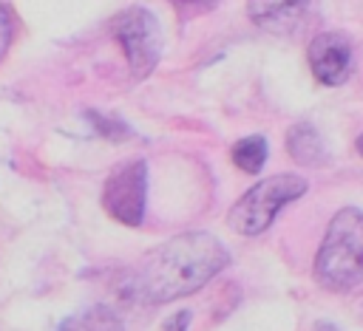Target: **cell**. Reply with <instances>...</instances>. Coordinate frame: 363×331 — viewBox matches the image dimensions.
Segmentation results:
<instances>
[{
  "label": "cell",
  "mask_w": 363,
  "mask_h": 331,
  "mask_svg": "<svg viewBox=\"0 0 363 331\" xmlns=\"http://www.w3.org/2000/svg\"><path fill=\"white\" fill-rule=\"evenodd\" d=\"M227 263L230 255L218 238L210 232H184L150 249L136 263L128 274V291L133 300L147 306L170 303L199 291Z\"/></svg>",
  "instance_id": "1"
},
{
  "label": "cell",
  "mask_w": 363,
  "mask_h": 331,
  "mask_svg": "<svg viewBox=\"0 0 363 331\" xmlns=\"http://www.w3.org/2000/svg\"><path fill=\"white\" fill-rule=\"evenodd\" d=\"M315 277L329 291H352L363 283V209L335 212L315 257Z\"/></svg>",
  "instance_id": "2"
},
{
  "label": "cell",
  "mask_w": 363,
  "mask_h": 331,
  "mask_svg": "<svg viewBox=\"0 0 363 331\" xmlns=\"http://www.w3.org/2000/svg\"><path fill=\"white\" fill-rule=\"evenodd\" d=\"M306 192V178L292 175V173H278L269 175L258 184H252L227 212V223L238 235H261L275 215L289 204L298 201Z\"/></svg>",
  "instance_id": "3"
},
{
  "label": "cell",
  "mask_w": 363,
  "mask_h": 331,
  "mask_svg": "<svg viewBox=\"0 0 363 331\" xmlns=\"http://www.w3.org/2000/svg\"><path fill=\"white\" fill-rule=\"evenodd\" d=\"M111 34L122 45L128 68L136 79H145L162 57V31L145 6H130L111 20Z\"/></svg>",
  "instance_id": "4"
},
{
  "label": "cell",
  "mask_w": 363,
  "mask_h": 331,
  "mask_svg": "<svg viewBox=\"0 0 363 331\" xmlns=\"http://www.w3.org/2000/svg\"><path fill=\"white\" fill-rule=\"evenodd\" d=\"M145 204H147V164L142 158H130L108 175L102 187V207L113 221L125 226H139L145 218Z\"/></svg>",
  "instance_id": "5"
},
{
  "label": "cell",
  "mask_w": 363,
  "mask_h": 331,
  "mask_svg": "<svg viewBox=\"0 0 363 331\" xmlns=\"http://www.w3.org/2000/svg\"><path fill=\"white\" fill-rule=\"evenodd\" d=\"M309 68L320 85H340L352 74V42L340 31H323L309 45Z\"/></svg>",
  "instance_id": "6"
},
{
  "label": "cell",
  "mask_w": 363,
  "mask_h": 331,
  "mask_svg": "<svg viewBox=\"0 0 363 331\" xmlns=\"http://www.w3.org/2000/svg\"><path fill=\"white\" fill-rule=\"evenodd\" d=\"M315 0H250L247 14L255 25L275 31V34H289L301 25L306 11L312 8Z\"/></svg>",
  "instance_id": "7"
},
{
  "label": "cell",
  "mask_w": 363,
  "mask_h": 331,
  "mask_svg": "<svg viewBox=\"0 0 363 331\" xmlns=\"http://www.w3.org/2000/svg\"><path fill=\"white\" fill-rule=\"evenodd\" d=\"M286 150L298 164H306V167H318V164L329 161V147L309 122H298V124L289 127Z\"/></svg>",
  "instance_id": "8"
},
{
  "label": "cell",
  "mask_w": 363,
  "mask_h": 331,
  "mask_svg": "<svg viewBox=\"0 0 363 331\" xmlns=\"http://www.w3.org/2000/svg\"><path fill=\"white\" fill-rule=\"evenodd\" d=\"M57 331H125V325L108 306H91L74 317H65Z\"/></svg>",
  "instance_id": "9"
},
{
  "label": "cell",
  "mask_w": 363,
  "mask_h": 331,
  "mask_svg": "<svg viewBox=\"0 0 363 331\" xmlns=\"http://www.w3.org/2000/svg\"><path fill=\"white\" fill-rule=\"evenodd\" d=\"M233 164L244 173H258L264 164H267V139L264 136H247V139H238L233 144Z\"/></svg>",
  "instance_id": "10"
},
{
  "label": "cell",
  "mask_w": 363,
  "mask_h": 331,
  "mask_svg": "<svg viewBox=\"0 0 363 331\" xmlns=\"http://www.w3.org/2000/svg\"><path fill=\"white\" fill-rule=\"evenodd\" d=\"M88 119L96 124V130H99L105 139H128V136H130V127H128L122 119H116V116H102V113H96V110H88Z\"/></svg>",
  "instance_id": "11"
},
{
  "label": "cell",
  "mask_w": 363,
  "mask_h": 331,
  "mask_svg": "<svg viewBox=\"0 0 363 331\" xmlns=\"http://www.w3.org/2000/svg\"><path fill=\"white\" fill-rule=\"evenodd\" d=\"M11 40H14V14L6 3H0V59L6 57Z\"/></svg>",
  "instance_id": "12"
},
{
  "label": "cell",
  "mask_w": 363,
  "mask_h": 331,
  "mask_svg": "<svg viewBox=\"0 0 363 331\" xmlns=\"http://www.w3.org/2000/svg\"><path fill=\"white\" fill-rule=\"evenodd\" d=\"M187 325H190V311H176L164 320L162 331H187Z\"/></svg>",
  "instance_id": "13"
},
{
  "label": "cell",
  "mask_w": 363,
  "mask_h": 331,
  "mask_svg": "<svg viewBox=\"0 0 363 331\" xmlns=\"http://www.w3.org/2000/svg\"><path fill=\"white\" fill-rule=\"evenodd\" d=\"M218 0H173V6L176 8H182V11H187V14H196V11H207V8H213Z\"/></svg>",
  "instance_id": "14"
},
{
  "label": "cell",
  "mask_w": 363,
  "mask_h": 331,
  "mask_svg": "<svg viewBox=\"0 0 363 331\" xmlns=\"http://www.w3.org/2000/svg\"><path fill=\"white\" fill-rule=\"evenodd\" d=\"M315 331H340L337 325H332V323H318V328Z\"/></svg>",
  "instance_id": "15"
},
{
  "label": "cell",
  "mask_w": 363,
  "mask_h": 331,
  "mask_svg": "<svg viewBox=\"0 0 363 331\" xmlns=\"http://www.w3.org/2000/svg\"><path fill=\"white\" fill-rule=\"evenodd\" d=\"M357 153H360V156H363V136H360V139H357Z\"/></svg>",
  "instance_id": "16"
}]
</instances>
